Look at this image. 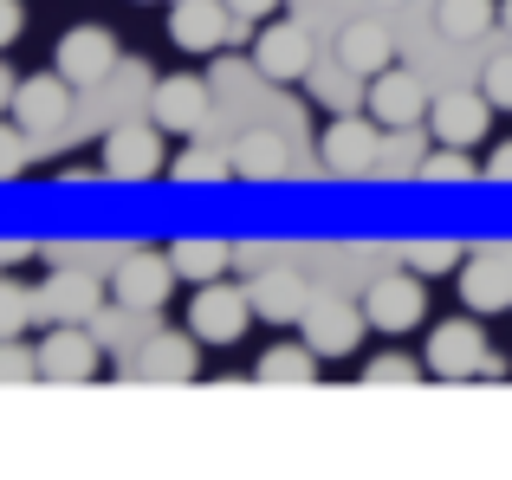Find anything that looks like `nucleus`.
<instances>
[{"label": "nucleus", "instance_id": "obj_1", "mask_svg": "<svg viewBox=\"0 0 512 480\" xmlns=\"http://www.w3.org/2000/svg\"><path fill=\"white\" fill-rule=\"evenodd\" d=\"M428 312V286L422 273H383L370 286V299H363V318H370V331H389V338H402V331H415Z\"/></svg>", "mask_w": 512, "mask_h": 480}, {"label": "nucleus", "instance_id": "obj_2", "mask_svg": "<svg viewBox=\"0 0 512 480\" xmlns=\"http://www.w3.org/2000/svg\"><path fill=\"white\" fill-rule=\"evenodd\" d=\"M253 318V299L234 286H221V279H208V286H195V299H188V331H195L201 344H234L240 331H247Z\"/></svg>", "mask_w": 512, "mask_h": 480}, {"label": "nucleus", "instance_id": "obj_3", "mask_svg": "<svg viewBox=\"0 0 512 480\" xmlns=\"http://www.w3.org/2000/svg\"><path fill=\"white\" fill-rule=\"evenodd\" d=\"M318 156H325L331 176H370L376 163H383V143H376V117H350L338 111L325 130V143H318Z\"/></svg>", "mask_w": 512, "mask_h": 480}, {"label": "nucleus", "instance_id": "obj_4", "mask_svg": "<svg viewBox=\"0 0 512 480\" xmlns=\"http://www.w3.org/2000/svg\"><path fill=\"white\" fill-rule=\"evenodd\" d=\"M52 72L72 78V85H104V78L117 72L111 26H72V33L59 39V52H52Z\"/></svg>", "mask_w": 512, "mask_h": 480}, {"label": "nucleus", "instance_id": "obj_5", "mask_svg": "<svg viewBox=\"0 0 512 480\" xmlns=\"http://www.w3.org/2000/svg\"><path fill=\"white\" fill-rule=\"evenodd\" d=\"M480 370H487V338H480L474 318L435 325V338H428V377L461 383V377H480Z\"/></svg>", "mask_w": 512, "mask_h": 480}, {"label": "nucleus", "instance_id": "obj_6", "mask_svg": "<svg viewBox=\"0 0 512 480\" xmlns=\"http://www.w3.org/2000/svg\"><path fill=\"white\" fill-rule=\"evenodd\" d=\"M163 169V124H117L104 137V176L111 182H150Z\"/></svg>", "mask_w": 512, "mask_h": 480}, {"label": "nucleus", "instance_id": "obj_7", "mask_svg": "<svg viewBox=\"0 0 512 480\" xmlns=\"http://www.w3.org/2000/svg\"><path fill=\"white\" fill-rule=\"evenodd\" d=\"M363 325H370V318H363L357 305H344V299H312L299 312V338L312 344L318 357H350L357 338H363Z\"/></svg>", "mask_w": 512, "mask_h": 480}, {"label": "nucleus", "instance_id": "obj_8", "mask_svg": "<svg viewBox=\"0 0 512 480\" xmlns=\"http://www.w3.org/2000/svg\"><path fill=\"white\" fill-rule=\"evenodd\" d=\"M169 286H175L169 253H163V260H156V253H130V260H117V273H111V292H117L124 312H163Z\"/></svg>", "mask_w": 512, "mask_h": 480}, {"label": "nucleus", "instance_id": "obj_9", "mask_svg": "<svg viewBox=\"0 0 512 480\" xmlns=\"http://www.w3.org/2000/svg\"><path fill=\"white\" fill-rule=\"evenodd\" d=\"M65 117H72V78H20V91H13V124L26 130V137H52V130H65Z\"/></svg>", "mask_w": 512, "mask_h": 480}, {"label": "nucleus", "instance_id": "obj_10", "mask_svg": "<svg viewBox=\"0 0 512 480\" xmlns=\"http://www.w3.org/2000/svg\"><path fill=\"white\" fill-rule=\"evenodd\" d=\"M98 338H91L85 325H52L46 338H39V377H52V383H85V377H98Z\"/></svg>", "mask_w": 512, "mask_h": 480}, {"label": "nucleus", "instance_id": "obj_11", "mask_svg": "<svg viewBox=\"0 0 512 480\" xmlns=\"http://www.w3.org/2000/svg\"><path fill=\"white\" fill-rule=\"evenodd\" d=\"M428 130H435L441 143H454V150H474L493 130V98L487 91H448V98L428 104Z\"/></svg>", "mask_w": 512, "mask_h": 480}, {"label": "nucleus", "instance_id": "obj_12", "mask_svg": "<svg viewBox=\"0 0 512 480\" xmlns=\"http://www.w3.org/2000/svg\"><path fill=\"white\" fill-rule=\"evenodd\" d=\"M370 117L383 130H415L428 117V91L415 72H402V65H389V72L370 78Z\"/></svg>", "mask_w": 512, "mask_h": 480}, {"label": "nucleus", "instance_id": "obj_13", "mask_svg": "<svg viewBox=\"0 0 512 480\" xmlns=\"http://www.w3.org/2000/svg\"><path fill=\"white\" fill-rule=\"evenodd\" d=\"M253 72L279 78V85L312 72V39H305V26H260V39H253Z\"/></svg>", "mask_w": 512, "mask_h": 480}, {"label": "nucleus", "instance_id": "obj_14", "mask_svg": "<svg viewBox=\"0 0 512 480\" xmlns=\"http://www.w3.org/2000/svg\"><path fill=\"white\" fill-rule=\"evenodd\" d=\"M227 20H234V7H227V0H175L169 39L182 52H221L227 46Z\"/></svg>", "mask_w": 512, "mask_h": 480}, {"label": "nucleus", "instance_id": "obj_15", "mask_svg": "<svg viewBox=\"0 0 512 480\" xmlns=\"http://www.w3.org/2000/svg\"><path fill=\"white\" fill-rule=\"evenodd\" d=\"M150 104H156V124L163 130H182V137H201V130H208V85L188 78V72L163 78Z\"/></svg>", "mask_w": 512, "mask_h": 480}, {"label": "nucleus", "instance_id": "obj_16", "mask_svg": "<svg viewBox=\"0 0 512 480\" xmlns=\"http://www.w3.org/2000/svg\"><path fill=\"white\" fill-rule=\"evenodd\" d=\"M33 312L46 318V325H85V318L98 312V279H85V273H52L46 286L33 292Z\"/></svg>", "mask_w": 512, "mask_h": 480}, {"label": "nucleus", "instance_id": "obj_17", "mask_svg": "<svg viewBox=\"0 0 512 480\" xmlns=\"http://www.w3.org/2000/svg\"><path fill=\"white\" fill-rule=\"evenodd\" d=\"M247 299H253V312H260L266 325H299V312L312 305V286H305V279L292 273V266H273V273L253 279Z\"/></svg>", "mask_w": 512, "mask_h": 480}, {"label": "nucleus", "instance_id": "obj_18", "mask_svg": "<svg viewBox=\"0 0 512 480\" xmlns=\"http://www.w3.org/2000/svg\"><path fill=\"white\" fill-rule=\"evenodd\" d=\"M461 305L480 312V318L512 305V266L500 260V253H474V260L461 266Z\"/></svg>", "mask_w": 512, "mask_h": 480}, {"label": "nucleus", "instance_id": "obj_19", "mask_svg": "<svg viewBox=\"0 0 512 480\" xmlns=\"http://www.w3.org/2000/svg\"><path fill=\"white\" fill-rule=\"evenodd\" d=\"M338 65H344L350 78H376V72L396 65V39H389L383 26L357 20V26H344V33H338Z\"/></svg>", "mask_w": 512, "mask_h": 480}, {"label": "nucleus", "instance_id": "obj_20", "mask_svg": "<svg viewBox=\"0 0 512 480\" xmlns=\"http://www.w3.org/2000/svg\"><path fill=\"white\" fill-rule=\"evenodd\" d=\"M227 156H234V182H279L292 169V150L279 143V130H247Z\"/></svg>", "mask_w": 512, "mask_h": 480}, {"label": "nucleus", "instance_id": "obj_21", "mask_svg": "<svg viewBox=\"0 0 512 480\" xmlns=\"http://www.w3.org/2000/svg\"><path fill=\"white\" fill-rule=\"evenodd\" d=\"M137 370L150 383H188L201 370V338H195V331H182V338H150Z\"/></svg>", "mask_w": 512, "mask_h": 480}, {"label": "nucleus", "instance_id": "obj_22", "mask_svg": "<svg viewBox=\"0 0 512 480\" xmlns=\"http://www.w3.org/2000/svg\"><path fill=\"white\" fill-rule=\"evenodd\" d=\"M227 260H234V247H227V240H208V234H188V240L169 247V266H175L182 286H208V279H221Z\"/></svg>", "mask_w": 512, "mask_h": 480}, {"label": "nucleus", "instance_id": "obj_23", "mask_svg": "<svg viewBox=\"0 0 512 480\" xmlns=\"http://www.w3.org/2000/svg\"><path fill=\"white\" fill-rule=\"evenodd\" d=\"M318 364H325V357L312 351V344H273V351H260V364H253V377L260 383H312L318 377Z\"/></svg>", "mask_w": 512, "mask_h": 480}, {"label": "nucleus", "instance_id": "obj_24", "mask_svg": "<svg viewBox=\"0 0 512 480\" xmlns=\"http://www.w3.org/2000/svg\"><path fill=\"white\" fill-rule=\"evenodd\" d=\"M169 182H182V189H214V182H234V156L208 150V143H188V150L169 163Z\"/></svg>", "mask_w": 512, "mask_h": 480}, {"label": "nucleus", "instance_id": "obj_25", "mask_svg": "<svg viewBox=\"0 0 512 480\" xmlns=\"http://www.w3.org/2000/svg\"><path fill=\"white\" fill-rule=\"evenodd\" d=\"M493 20H500V0H441L435 7L441 39H480Z\"/></svg>", "mask_w": 512, "mask_h": 480}, {"label": "nucleus", "instance_id": "obj_26", "mask_svg": "<svg viewBox=\"0 0 512 480\" xmlns=\"http://www.w3.org/2000/svg\"><path fill=\"white\" fill-rule=\"evenodd\" d=\"M415 176H422V182H441V189H448V182H480V169H474V156H467V150L441 143L435 156H422V163H415Z\"/></svg>", "mask_w": 512, "mask_h": 480}, {"label": "nucleus", "instance_id": "obj_27", "mask_svg": "<svg viewBox=\"0 0 512 480\" xmlns=\"http://www.w3.org/2000/svg\"><path fill=\"white\" fill-rule=\"evenodd\" d=\"M409 266H415L422 279L454 273V266H461V247H454V240H409Z\"/></svg>", "mask_w": 512, "mask_h": 480}, {"label": "nucleus", "instance_id": "obj_28", "mask_svg": "<svg viewBox=\"0 0 512 480\" xmlns=\"http://www.w3.org/2000/svg\"><path fill=\"white\" fill-rule=\"evenodd\" d=\"M33 292L26 286H7V279H0V338H20L26 325H33Z\"/></svg>", "mask_w": 512, "mask_h": 480}, {"label": "nucleus", "instance_id": "obj_29", "mask_svg": "<svg viewBox=\"0 0 512 480\" xmlns=\"http://www.w3.org/2000/svg\"><path fill=\"white\" fill-rule=\"evenodd\" d=\"M422 370H415V357H402V351H383V357H370L363 364V383H415Z\"/></svg>", "mask_w": 512, "mask_h": 480}, {"label": "nucleus", "instance_id": "obj_30", "mask_svg": "<svg viewBox=\"0 0 512 480\" xmlns=\"http://www.w3.org/2000/svg\"><path fill=\"white\" fill-rule=\"evenodd\" d=\"M26 156H33V143H26L20 124H0V182H13L26 169Z\"/></svg>", "mask_w": 512, "mask_h": 480}, {"label": "nucleus", "instance_id": "obj_31", "mask_svg": "<svg viewBox=\"0 0 512 480\" xmlns=\"http://www.w3.org/2000/svg\"><path fill=\"white\" fill-rule=\"evenodd\" d=\"M493 98V111H512V52H500V59L487 65V85H480Z\"/></svg>", "mask_w": 512, "mask_h": 480}, {"label": "nucleus", "instance_id": "obj_32", "mask_svg": "<svg viewBox=\"0 0 512 480\" xmlns=\"http://www.w3.org/2000/svg\"><path fill=\"white\" fill-rule=\"evenodd\" d=\"M0 377H39V351H20L13 338H0Z\"/></svg>", "mask_w": 512, "mask_h": 480}, {"label": "nucleus", "instance_id": "obj_33", "mask_svg": "<svg viewBox=\"0 0 512 480\" xmlns=\"http://www.w3.org/2000/svg\"><path fill=\"white\" fill-rule=\"evenodd\" d=\"M20 33H26V7L20 0H0V52H7Z\"/></svg>", "mask_w": 512, "mask_h": 480}, {"label": "nucleus", "instance_id": "obj_34", "mask_svg": "<svg viewBox=\"0 0 512 480\" xmlns=\"http://www.w3.org/2000/svg\"><path fill=\"white\" fill-rule=\"evenodd\" d=\"M318 98H325L331 111H344V104L357 98V85H350V72H344V78H325V85H318Z\"/></svg>", "mask_w": 512, "mask_h": 480}, {"label": "nucleus", "instance_id": "obj_35", "mask_svg": "<svg viewBox=\"0 0 512 480\" xmlns=\"http://www.w3.org/2000/svg\"><path fill=\"white\" fill-rule=\"evenodd\" d=\"M227 7H234V20H273L279 0H227Z\"/></svg>", "mask_w": 512, "mask_h": 480}, {"label": "nucleus", "instance_id": "obj_36", "mask_svg": "<svg viewBox=\"0 0 512 480\" xmlns=\"http://www.w3.org/2000/svg\"><path fill=\"white\" fill-rule=\"evenodd\" d=\"M487 182H512V143H500V150L487 156V169H480Z\"/></svg>", "mask_w": 512, "mask_h": 480}, {"label": "nucleus", "instance_id": "obj_37", "mask_svg": "<svg viewBox=\"0 0 512 480\" xmlns=\"http://www.w3.org/2000/svg\"><path fill=\"white\" fill-rule=\"evenodd\" d=\"M13 91H20V78H13L7 65H0V111H13Z\"/></svg>", "mask_w": 512, "mask_h": 480}, {"label": "nucleus", "instance_id": "obj_38", "mask_svg": "<svg viewBox=\"0 0 512 480\" xmlns=\"http://www.w3.org/2000/svg\"><path fill=\"white\" fill-rule=\"evenodd\" d=\"M33 247H20V240H0V266H13V260H26Z\"/></svg>", "mask_w": 512, "mask_h": 480}, {"label": "nucleus", "instance_id": "obj_39", "mask_svg": "<svg viewBox=\"0 0 512 480\" xmlns=\"http://www.w3.org/2000/svg\"><path fill=\"white\" fill-rule=\"evenodd\" d=\"M500 20H506V26H512V0H500Z\"/></svg>", "mask_w": 512, "mask_h": 480}, {"label": "nucleus", "instance_id": "obj_40", "mask_svg": "<svg viewBox=\"0 0 512 480\" xmlns=\"http://www.w3.org/2000/svg\"><path fill=\"white\" fill-rule=\"evenodd\" d=\"M376 7H396V0H376Z\"/></svg>", "mask_w": 512, "mask_h": 480}]
</instances>
